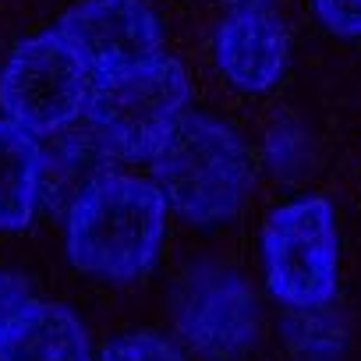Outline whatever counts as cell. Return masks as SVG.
Returning a JSON list of instances; mask_svg holds the SVG:
<instances>
[{
    "label": "cell",
    "mask_w": 361,
    "mask_h": 361,
    "mask_svg": "<svg viewBox=\"0 0 361 361\" xmlns=\"http://www.w3.org/2000/svg\"><path fill=\"white\" fill-rule=\"evenodd\" d=\"M166 241V202L152 180L99 170L75 192L64 248L78 273L103 283L142 280Z\"/></svg>",
    "instance_id": "cell-1"
},
{
    "label": "cell",
    "mask_w": 361,
    "mask_h": 361,
    "mask_svg": "<svg viewBox=\"0 0 361 361\" xmlns=\"http://www.w3.org/2000/svg\"><path fill=\"white\" fill-rule=\"evenodd\" d=\"M152 185L180 220L192 227H216L234 220L252 195V152L227 121L188 114L156 149Z\"/></svg>",
    "instance_id": "cell-2"
},
{
    "label": "cell",
    "mask_w": 361,
    "mask_h": 361,
    "mask_svg": "<svg viewBox=\"0 0 361 361\" xmlns=\"http://www.w3.org/2000/svg\"><path fill=\"white\" fill-rule=\"evenodd\" d=\"M188 71L170 54L96 75L85 99L89 131L121 159H152L188 106Z\"/></svg>",
    "instance_id": "cell-3"
},
{
    "label": "cell",
    "mask_w": 361,
    "mask_h": 361,
    "mask_svg": "<svg viewBox=\"0 0 361 361\" xmlns=\"http://www.w3.org/2000/svg\"><path fill=\"white\" fill-rule=\"evenodd\" d=\"M262 280L283 308L329 305L340 283V220L326 195L276 206L262 224Z\"/></svg>",
    "instance_id": "cell-4"
},
{
    "label": "cell",
    "mask_w": 361,
    "mask_h": 361,
    "mask_svg": "<svg viewBox=\"0 0 361 361\" xmlns=\"http://www.w3.org/2000/svg\"><path fill=\"white\" fill-rule=\"evenodd\" d=\"M92 71L64 32H43L15 47L0 71V110L32 135L61 131L85 114Z\"/></svg>",
    "instance_id": "cell-5"
},
{
    "label": "cell",
    "mask_w": 361,
    "mask_h": 361,
    "mask_svg": "<svg viewBox=\"0 0 361 361\" xmlns=\"http://www.w3.org/2000/svg\"><path fill=\"white\" fill-rule=\"evenodd\" d=\"M173 322L180 340L206 361H234L255 347L262 305L241 269L227 262H202L177 283Z\"/></svg>",
    "instance_id": "cell-6"
},
{
    "label": "cell",
    "mask_w": 361,
    "mask_h": 361,
    "mask_svg": "<svg viewBox=\"0 0 361 361\" xmlns=\"http://www.w3.org/2000/svg\"><path fill=\"white\" fill-rule=\"evenodd\" d=\"M61 32L92 75L131 68L163 47V22L145 0H82L61 18Z\"/></svg>",
    "instance_id": "cell-7"
},
{
    "label": "cell",
    "mask_w": 361,
    "mask_h": 361,
    "mask_svg": "<svg viewBox=\"0 0 361 361\" xmlns=\"http://www.w3.org/2000/svg\"><path fill=\"white\" fill-rule=\"evenodd\" d=\"M213 68L241 96L273 92L290 64V32L266 8H234L213 29Z\"/></svg>",
    "instance_id": "cell-8"
},
{
    "label": "cell",
    "mask_w": 361,
    "mask_h": 361,
    "mask_svg": "<svg viewBox=\"0 0 361 361\" xmlns=\"http://www.w3.org/2000/svg\"><path fill=\"white\" fill-rule=\"evenodd\" d=\"M0 361H96L85 322L57 301L29 298L0 326Z\"/></svg>",
    "instance_id": "cell-9"
},
{
    "label": "cell",
    "mask_w": 361,
    "mask_h": 361,
    "mask_svg": "<svg viewBox=\"0 0 361 361\" xmlns=\"http://www.w3.org/2000/svg\"><path fill=\"white\" fill-rule=\"evenodd\" d=\"M47 159L36 135L15 121H0V231L18 234L36 220Z\"/></svg>",
    "instance_id": "cell-10"
},
{
    "label": "cell",
    "mask_w": 361,
    "mask_h": 361,
    "mask_svg": "<svg viewBox=\"0 0 361 361\" xmlns=\"http://www.w3.org/2000/svg\"><path fill=\"white\" fill-rule=\"evenodd\" d=\"M280 336L298 361H340L347 350V333L336 315L319 308H287L280 319Z\"/></svg>",
    "instance_id": "cell-11"
},
{
    "label": "cell",
    "mask_w": 361,
    "mask_h": 361,
    "mask_svg": "<svg viewBox=\"0 0 361 361\" xmlns=\"http://www.w3.org/2000/svg\"><path fill=\"white\" fill-rule=\"evenodd\" d=\"M99 361H188L170 336L156 329H128L99 350Z\"/></svg>",
    "instance_id": "cell-12"
},
{
    "label": "cell",
    "mask_w": 361,
    "mask_h": 361,
    "mask_svg": "<svg viewBox=\"0 0 361 361\" xmlns=\"http://www.w3.org/2000/svg\"><path fill=\"white\" fill-rule=\"evenodd\" d=\"M266 163L276 177L283 180H294L305 173V163H308V138L301 128H294L290 121L276 124L266 138Z\"/></svg>",
    "instance_id": "cell-13"
},
{
    "label": "cell",
    "mask_w": 361,
    "mask_h": 361,
    "mask_svg": "<svg viewBox=\"0 0 361 361\" xmlns=\"http://www.w3.org/2000/svg\"><path fill=\"white\" fill-rule=\"evenodd\" d=\"M319 25L340 39H361V0H312Z\"/></svg>",
    "instance_id": "cell-14"
},
{
    "label": "cell",
    "mask_w": 361,
    "mask_h": 361,
    "mask_svg": "<svg viewBox=\"0 0 361 361\" xmlns=\"http://www.w3.org/2000/svg\"><path fill=\"white\" fill-rule=\"evenodd\" d=\"M29 298H32V294H29V283H25L18 273L0 269V326H4Z\"/></svg>",
    "instance_id": "cell-15"
},
{
    "label": "cell",
    "mask_w": 361,
    "mask_h": 361,
    "mask_svg": "<svg viewBox=\"0 0 361 361\" xmlns=\"http://www.w3.org/2000/svg\"><path fill=\"white\" fill-rule=\"evenodd\" d=\"M220 4H231V8H266V0H220Z\"/></svg>",
    "instance_id": "cell-16"
}]
</instances>
